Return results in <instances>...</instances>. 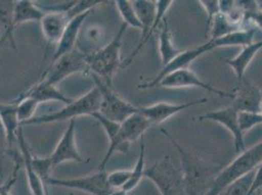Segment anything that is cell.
<instances>
[{
	"label": "cell",
	"instance_id": "cell-1",
	"mask_svg": "<svg viewBox=\"0 0 262 195\" xmlns=\"http://www.w3.org/2000/svg\"><path fill=\"white\" fill-rule=\"evenodd\" d=\"M161 132L179 152L186 195L207 194L209 186L222 170L220 165L187 152L167 131L162 129Z\"/></svg>",
	"mask_w": 262,
	"mask_h": 195
},
{
	"label": "cell",
	"instance_id": "cell-2",
	"mask_svg": "<svg viewBox=\"0 0 262 195\" xmlns=\"http://www.w3.org/2000/svg\"><path fill=\"white\" fill-rule=\"evenodd\" d=\"M127 28L128 26L122 22L118 33L109 43L86 55L88 74L98 76L107 83L113 85V77L121 65L120 49Z\"/></svg>",
	"mask_w": 262,
	"mask_h": 195
},
{
	"label": "cell",
	"instance_id": "cell-3",
	"mask_svg": "<svg viewBox=\"0 0 262 195\" xmlns=\"http://www.w3.org/2000/svg\"><path fill=\"white\" fill-rule=\"evenodd\" d=\"M172 0H160V1H149V0H135L132 1V5L142 25V37L134 49L121 65L126 67L133 62L135 57L139 54L143 47L148 43V41L153 36L155 31L164 22L165 14L171 7Z\"/></svg>",
	"mask_w": 262,
	"mask_h": 195
},
{
	"label": "cell",
	"instance_id": "cell-4",
	"mask_svg": "<svg viewBox=\"0 0 262 195\" xmlns=\"http://www.w3.org/2000/svg\"><path fill=\"white\" fill-rule=\"evenodd\" d=\"M261 162L262 141L242 152L235 160L223 168L209 186L206 195H219L229 184L256 169Z\"/></svg>",
	"mask_w": 262,
	"mask_h": 195
},
{
	"label": "cell",
	"instance_id": "cell-5",
	"mask_svg": "<svg viewBox=\"0 0 262 195\" xmlns=\"http://www.w3.org/2000/svg\"><path fill=\"white\" fill-rule=\"evenodd\" d=\"M101 106V95L96 87L89 90L88 93L77 100H74L71 104L66 105L58 111L35 116L33 119L24 123V125H42L55 122H64L76 119L79 116H92L93 113L98 112Z\"/></svg>",
	"mask_w": 262,
	"mask_h": 195
},
{
	"label": "cell",
	"instance_id": "cell-6",
	"mask_svg": "<svg viewBox=\"0 0 262 195\" xmlns=\"http://www.w3.org/2000/svg\"><path fill=\"white\" fill-rule=\"evenodd\" d=\"M144 178L152 181L162 195H186L181 168L169 156L146 168Z\"/></svg>",
	"mask_w": 262,
	"mask_h": 195
},
{
	"label": "cell",
	"instance_id": "cell-7",
	"mask_svg": "<svg viewBox=\"0 0 262 195\" xmlns=\"http://www.w3.org/2000/svg\"><path fill=\"white\" fill-rule=\"evenodd\" d=\"M95 83L101 95V106L98 112L108 119L116 122H123L132 114L139 112V107H136L125 101L114 90L113 85L107 83L98 76L89 74Z\"/></svg>",
	"mask_w": 262,
	"mask_h": 195
},
{
	"label": "cell",
	"instance_id": "cell-8",
	"mask_svg": "<svg viewBox=\"0 0 262 195\" xmlns=\"http://www.w3.org/2000/svg\"><path fill=\"white\" fill-rule=\"evenodd\" d=\"M151 126L152 123L139 112L132 114L128 118L121 122L118 137L113 143L110 144L102 162L99 165V170H105L106 165L116 152H127L131 142L137 141L139 138L143 137V134Z\"/></svg>",
	"mask_w": 262,
	"mask_h": 195
},
{
	"label": "cell",
	"instance_id": "cell-9",
	"mask_svg": "<svg viewBox=\"0 0 262 195\" xmlns=\"http://www.w3.org/2000/svg\"><path fill=\"white\" fill-rule=\"evenodd\" d=\"M82 71H88L86 54L77 47L72 52L51 63L38 81L51 86H57L59 82L63 81L67 77Z\"/></svg>",
	"mask_w": 262,
	"mask_h": 195
},
{
	"label": "cell",
	"instance_id": "cell-10",
	"mask_svg": "<svg viewBox=\"0 0 262 195\" xmlns=\"http://www.w3.org/2000/svg\"><path fill=\"white\" fill-rule=\"evenodd\" d=\"M107 176L108 173L105 170H98L96 173L75 179H59L50 176L44 184L79 190L90 195H111L113 189L108 184Z\"/></svg>",
	"mask_w": 262,
	"mask_h": 195
},
{
	"label": "cell",
	"instance_id": "cell-11",
	"mask_svg": "<svg viewBox=\"0 0 262 195\" xmlns=\"http://www.w3.org/2000/svg\"><path fill=\"white\" fill-rule=\"evenodd\" d=\"M215 48H219L216 39H209V41H208L207 43L196 46V47L188 49L186 51L179 53L168 65H165L161 69V71L158 74V76L154 78L153 80L140 84L138 88L139 89H148V88L158 86L159 82L164 78V76L173 72L175 70H178V69L188 68V66L191 65V63L194 62L199 57L208 53Z\"/></svg>",
	"mask_w": 262,
	"mask_h": 195
},
{
	"label": "cell",
	"instance_id": "cell-12",
	"mask_svg": "<svg viewBox=\"0 0 262 195\" xmlns=\"http://www.w3.org/2000/svg\"><path fill=\"white\" fill-rule=\"evenodd\" d=\"M49 157L52 172L63 163L68 161H76L78 163H88V159L83 158L78 152L76 143V119L69 121L63 136L58 141L54 152Z\"/></svg>",
	"mask_w": 262,
	"mask_h": 195
},
{
	"label": "cell",
	"instance_id": "cell-13",
	"mask_svg": "<svg viewBox=\"0 0 262 195\" xmlns=\"http://www.w3.org/2000/svg\"><path fill=\"white\" fill-rule=\"evenodd\" d=\"M158 86L168 88V89H177V88H187V87H199L209 93L215 94L217 96L223 98L234 99V92L228 93L223 90H219L214 87L209 85L207 82L203 81L194 71L189 68H182L175 70L173 72L164 76V78L159 82Z\"/></svg>",
	"mask_w": 262,
	"mask_h": 195
},
{
	"label": "cell",
	"instance_id": "cell-14",
	"mask_svg": "<svg viewBox=\"0 0 262 195\" xmlns=\"http://www.w3.org/2000/svg\"><path fill=\"white\" fill-rule=\"evenodd\" d=\"M199 119L201 121L209 120V121L217 122L219 124H221L233 135L235 151L238 153H242L246 151L244 134L242 133L239 127V123H238V111L233 107L214 110V111H209L203 115H200Z\"/></svg>",
	"mask_w": 262,
	"mask_h": 195
},
{
	"label": "cell",
	"instance_id": "cell-15",
	"mask_svg": "<svg viewBox=\"0 0 262 195\" xmlns=\"http://www.w3.org/2000/svg\"><path fill=\"white\" fill-rule=\"evenodd\" d=\"M207 103V99H199L185 104H169V103H158L150 107H139V113L149 120L152 125L161 124L164 121L172 117L175 114L198 105Z\"/></svg>",
	"mask_w": 262,
	"mask_h": 195
},
{
	"label": "cell",
	"instance_id": "cell-16",
	"mask_svg": "<svg viewBox=\"0 0 262 195\" xmlns=\"http://www.w3.org/2000/svg\"><path fill=\"white\" fill-rule=\"evenodd\" d=\"M90 13L91 11L84 12L75 17L71 22H69L62 37L55 46V50L51 58V63H53L60 57L72 52L77 48V43L81 33L82 25L85 22Z\"/></svg>",
	"mask_w": 262,
	"mask_h": 195
},
{
	"label": "cell",
	"instance_id": "cell-17",
	"mask_svg": "<svg viewBox=\"0 0 262 195\" xmlns=\"http://www.w3.org/2000/svg\"><path fill=\"white\" fill-rule=\"evenodd\" d=\"M18 147L21 152V160L25 167L27 181L31 192L33 195H47L48 185L44 184L43 180L40 178L38 173L34 170L33 166V154L28 145V142L24 138L23 129L19 132Z\"/></svg>",
	"mask_w": 262,
	"mask_h": 195
},
{
	"label": "cell",
	"instance_id": "cell-18",
	"mask_svg": "<svg viewBox=\"0 0 262 195\" xmlns=\"http://www.w3.org/2000/svg\"><path fill=\"white\" fill-rule=\"evenodd\" d=\"M261 99V90L244 77L241 79L240 86L234 91L232 107L237 111L258 112Z\"/></svg>",
	"mask_w": 262,
	"mask_h": 195
},
{
	"label": "cell",
	"instance_id": "cell-19",
	"mask_svg": "<svg viewBox=\"0 0 262 195\" xmlns=\"http://www.w3.org/2000/svg\"><path fill=\"white\" fill-rule=\"evenodd\" d=\"M0 119L6 131L9 151H13L18 145L19 132L22 126L18 119L17 107L15 104H0Z\"/></svg>",
	"mask_w": 262,
	"mask_h": 195
},
{
	"label": "cell",
	"instance_id": "cell-20",
	"mask_svg": "<svg viewBox=\"0 0 262 195\" xmlns=\"http://www.w3.org/2000/svg\"><path fill=\"white\" fill-rule=\"evenodd\" d=\"M21 96L33 98L39 105L46 102H60L64 105H69L74 101L65 96L61 91L57 89V87L45 84L40 81L36 82L34 86Z\"/></svg>",
	"mask_w": 262,
	"mask_h": 195
},
{
	"label": "cell",
	"instance_id": "cell-21",
	"mask_svg": "<svg viewBox=\"0 0 262 195\" xmlns=\"http://www.w3.org/2000/svg\"><path fill=\"white\" fill-rule=\"evenodd\" d=\"M46 12L43 11L35 2L30 0H19L15 3L14 23L17 28L19 25L28 22H39L42 20Z\"/></svg>",
	"mask_w": 262,
	"mask_h": 195
},
{
	"label": "cell",
	"instance_id": "cell-22",
	"mask_svg": "<svg viewBox=\"0 0 262 195\" xmlns=\"http://www.w3.org/2000/svg\"><path fill=\"white\" fill-rule=\"evenodd\" d=\"M260 49H262V40L255 42L253 41L250 45L243 47L242 51L234 59L226 61V63L231 66L240 80L245 77L244 76L248 66L251 65L253 58L259 52Z\"/></svg>",
	"mask_w": 262,
	"mask_h": 195
},
{
	"label": "cell",
	"instance_id": "cell-23",
	"mask_svg": "<svg viewBox=\"0 0 262 195\" xmlns=\"http://www.w3.org/2000/svg\"><path fill=\"white\" fill-rule=\"evenodd\" d=\"M16 1L11 0H0V31L3 36H6L13 47H15L14 41V9Z\"/></svg>",
	"mask_w": 262,
	"mask_h": 195
},
{
	"label": "cell",
	"instance_id": "cell-24",
	"mask_svg": "<svg viewBox=\"0 0 262 195\" xmlns=\"http://www.w3.org/2000/svg\"><path fill=\"white\" fill-rule=\"evenodd\" d=\"M159 49L163 67L168 65L179 54V52L175 49L172 35L166 18H164V22L162 23V31L159 35Z\"/></svg>",
	"mask_w": 262,
	"mask_h": 195
},
{
	"label": "cell",
	"instance_id": "cell-25",
	"mask_svg": "<svg viewBox=\"0 0 262 195\" xmlns=\"http://www.w3.org/2000/svg\"><path fill=\"white\" fill-rule=\"evenodd\" d=\"M146 171V161H145V141L144 137L140 138V145H139V155L137 161L134 165V168L131 170V176L128 183L123 187L127 193L134 190L140 182L142 181Z\"/></svg>",
	"mask_w": 262,
	"mask_h": 195
},
{
	"label": "cell",
	"instance_id": "cell-26",
	"mask_svg": "<svg viewBox=\"0 0 262 195\" xmlns=\"http://www.w3.org/2000/svg\"><path fill=\"white\" fill-rule=\"evenodd\" d=\"M209 29H210V39L221 38L231 33L241 31L239 27L233 25L228 20V18L221 13H219V15H216L212 19V21L209 23Z\"/></svg>",
	"mask_w": 262,
	"mask_h": 195
},
{
	"label": "cell",
	"instance_id": "cell-27",
	"mask_svg": "<svg viewBox=\"0 0 262 195\" xmlns=\"http://www.w3.org/2000/svg\"><path fill=\"white\" fill-rule=\"evenodd\" d=\"M11 103L15 104L17 107L18 119L21 123V126L24 123L33 119L36 116L35 112L37 110L39 104L33 98L20 96L16 100L12 101Z\"/></svg>",
	"mask_w": 262,
	"mask_h": 195
},
{
	"label": "cell",
	"instance_id": "cell-28",
	"mask_svg": "<svg viewBox=\"0 0 262 195\" xmlns=\"http://www.w3.org/2000/svg\"><path fill=\"white\" fill-rule=\"evenodd\" d=\"M115 4L124 23H126L128 27H131L133 29L142 31V25L139 21V18L132 5V1L117 0L115 1Z\"/></svg>",
	"mask_w": 262,
	"mask_h": 195
},
{
	"label": "cell",
	"instance_id": "cell-29",
	"mask_svg": "<svg viewBox=\"0 0 262 195\" xmlns=\"http://www.w3.org/2000/svg\"><path fill=\"white\" fill-rule=\"evenodd\" d=\"M255 170L251 171L243 178L237 180L233 184H229L227 187H225L219 195H247L250 188H251Z\"/></svg>",
	"mask_w": 262,
	"mask_h": 195
},
{
	"label": "cell",
	"instance_id": "cell-30",
	"mask_svg": "<svg viewBox=\"0 0 262 195\" xmlns=\"http://www.w3.org/2000/svg\"><path fill=\"white\" fill-rule=\"evenodd\" d=\"M238 123L242 133H246L253 127L262 124V114L258 112L238 111Z\"/></svg>",
	"mask_w": 262,
	"mask_h": 195
},
{
	"label": "cell",
	"instance_id": "cell-31",
	"mask_svg": "<svg viewBox=\"0 0 262 195\" xmlns=\"http://www.w3.org/2000/svg\"><path fill=\"white\" fill-rule=\"evenodd\" d=\"M92 117L98 121L99 124L103 127V129L105 131L108 139H109L110 144L113 143L115 140L118 137L119 131L120 128V122H116L113 120L108 119L107 117L103 116L102 114H100L99 112H95L92 114Z\"/></svg>",
	"mask_w": 262,
	"mask_h": 195
},
{
	"label": "cell",
	"instance_id": "cell-32",
	"mask_svg": "<svg viewBox=\"0 0 262 195\" xmlns=\"http://www.w3.org/2000/svg\"><path fill=\"white\" fill-rule=\"evenodd\" d=\"M131 170H117L108 174L107 180L113 190L123 189L130 179Z\"/></svg>",
	"mask_w": 262,
	"mask_h": 195
},
{
	"label": "cell",
	"instance_id": "cell-33",
	"mask_svg": "<svg viewBox=\"0 0 262 195\" xmlns=\"http://www.w3.org/2000/svg\"><path fill=\"white\" fill-rule=\"evenodd\" d=\"M103 37H104V33H103L102 28L97 27V26L88 27V29L83 32V39L88 43L81 49V51L83 53H85L88 47H90L92 44L97 45L99 42H101L103 40Z\"/></svg>",
	"mask_w": 262,
	"mask_h": 195
},
{
	"label": "cell",
	"instance_id": "cell-34",
	"mask_svg": "<svg viewBox=\"0 0 262 195\" xmlns=\"http://www.w3.org/2000/svg\"><path fill=\"white\" fill-rule=\"evenodd\" d=\"M7 151H9L7 135H6L5 128L2 124V121L0 119V184L2 183V180H3L4 159H5V154Z\"/></svg>",
	"mask_w": 262,
	"mask_h": 195
},
{
	"label": "cell",
	"instance_id": "cell-35",
	"mask_svg": "<svg viewBox=\"0 0 262 195\" xmlns=\"http://www.w3.org/2000/svg\"><path fill=\"white\" fill-rule=\"evenodd\" d=\"M244 22L249 23L251 27L262 30V10L258 8V5L251 10L245 12Z\"/></svg>",
	"mask_w": 262,
	"mask_h": 195
},
{
	"label": "cell",
	"instance_id": "cell-36",
	"mask_svg": "<svg viewBox=\"0 0 262 195\" xmlns=\"http://www.w3.org/2000/svg\"><path fill=\"white\" fill-rule=\"evenodd\" d=\"M200 3L207 12L208 16V23H210L212 19L220 13L219 0H203V1H200Z\"/></svg>",
	"mask_w": 262,
	"mask_h": 195
},
{
	"label": "cell",
	"instance_id": "cell-37",
	"mask_svg": "<svg viewBox=\"0 0 262 195\" xmlns=\"http://www.w3.org/2000/svg\"><path fill=\"white\" fill-rule=\"evenodd\" d=\"M260 189H262V162L258 165V167L255 170V175L251 188L247 195H256Z\"/></svg>",
	"mask_w": 262,
	"mask_h": 195
},
{
	"label": "cell",
	"instance_id": "cell-38",
	"mask_svg": "<svg viewBox=\"0 0 262 195\" xmlns=\"http://www.w3.org/2000/svg\"><path fill=\"white\" fill-rule=\"evenodd\" d=\"M236 6V1L233 0H221L219 1V10L223 15H228Z\"/></svg>",
	"mask_w": 262,
	"mask_h": 195
},
{
	"label": "cell",
	"instance_id": "cell-39",
	"mask_svg": "<svg viewBox=\"0 0 262 195\" xmlns=\"http://www.w3.org/2000/svg\"><path fill=\"white\" fill-rule=\"evenodd\" d=\"M19 167H20V164L19 162H17L16 164V167H15V170H14V174H13V177L11 179L6 182L5 184H0V193L3 192L7 187H10V186H14V184L17 181V178H18V170H19Z\"/></svg>",
	"mask_w": 262,
	"mask_h": 195
},
{
	"label": "cell",
	"instance_id": "cell-40",
	"mask_svg": "<svg viewBox=\"0 0 262 195\" xmlns=\"http://www.w3.org/2000/svg\"><path fill=\"white\" fill-rule=\"evenodd\" d=\"M111 195H127V192L123 189H117V190H113Z\"/></svg>",
	"mask_w": 262,
	"mask_h": 195
},
{
	"label": "cell",
	"instance_id": "cell-41",
	"mask_svg": "<svg viewBox=\"0 0 262 195\" xmlns=\"http://www.w3.org/2000/svg\"><path fill=\"white\" fill-rule=\"evenodd\" d=\"M12 187H13V186L7 187L3 192H1V193H0V195H11V193H10V190H11Z\"/></svg>",
	"mask_w": 262,
	"mask_h": 195
},
{
	"label": "cell",
	"instance_id": "cell-42",
	"mask_svg": "<svg viewBox=\"0 0 262 195\" xmlns=\"http://www.w3.org/2000/svg\"><path fill=\"white\" fill-rule=\"evenodd\" d=\"M7 40H8V38L6 36H3V34H2L1 31H0V43L3 42V41H7Z\"/></svg>",
	"mask_w": 262,
	"mask_h": 195
},
{
	"label": "cell",
	"instance_id": "cell-43",
	"mask_svg": "<svg viewBox=\"0 0 262 195\" xmlns=\"http://www.w3.org/2000/svg\"><path fill=\"white\" fill-rule=\"evenodd\" d=\"M258 112L262 114V99L261 101H260V103H259V109H258Z\"/></svg>",
	"mask_w": 262,
	"mask_h": 195
},
{
	"label": "cell",
	"instance_id": "cell-44",
	"mask_svg": "<svg viewBox=\"0 0 262 195\" xmlns=\"http://www.w3.org/2000/svg\"><path fill=\"white\" fill-rule=\"evenodd\" d=\"M5 42H6V41H3V42H1V43H0V50H1V48H2V46H3V45H4V43H5Z\"/></svg>",
	"mask_w": 262,
	"mask_h": 195
},
{
	"label": "cell",
	"instance_id": "cell-45",
	"mask_svg": "<svg viewBox=\"0 0 262 195\" xmlns=\"http://www.w3.org/2000/svg\"><path fill=\"white\" fill-rule=\"evenodd\" d=\"M70 195H74L73 193H70Z\"/></svg>",
	"mask_w": 262,
	"mask_h": 195
},
{
	"label": "cell",
	"instance_id": "cell-46",
	"mask_svg": "<svg viewBox=\"0 0 262 195\" xmlns=\"http://www.w3.org/2000/svg\"><path fill=\"white\" fill-rule=\"evenodd\" d=\"M262 195V194H261Z\"/></svg>",
	"mask_w": 262,
	"mask_h": 195
}]
</instances>
